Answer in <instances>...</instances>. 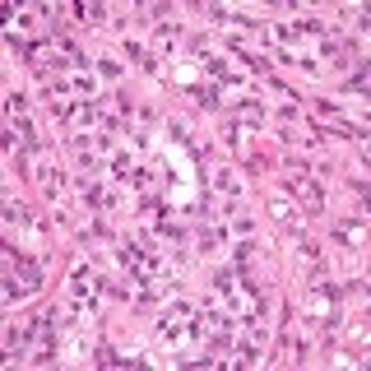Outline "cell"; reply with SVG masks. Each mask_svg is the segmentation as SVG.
Returning a JSON list of instances; mask_svg holds the SVG:
<instances>
[{
  "label": "cell",
  "instance_id": "1",
  "mask_svg": "<svg viewBox=\"0 0 371 371\" xmlns=\"http://www.w3.org/2000/svg\"><path fill=\"white\" fill-rule=\"evenodd\" d=\"M339 297H344V288H339V283L315 288V293L302 302L306 325H311V329H334V320H339Z\"/></svg>",
  "mask_w": 371,
  "mask_h": 371
},
{
  "label": "cell",
  "instance_id": "2",
  "mask_svg": "<svg viewBox=\"0 0 371 371\" xmlns=\"http://www.w3.org/2000/svg\"><path fill=\"white\" fill-rule=\"evenodd\" d=\"M334 241H339V246L362 251V246H367V223H362V218H348V223H339V227H334Z\"/></svg>",
  "mask_w": 371,
  "mask_h": 371
},
{
  "label": "cell",
  "instance_id": "3",
  "mask_svg": "<svg viewBox=\"0 0 371 371\" xmlns=\"http://www.w3.org/2000/svg\"><path fill=\"white\" fill-rule=\"evenodd\" d=\"M14 274L23 279V288H42V265L28 260V256H19V251H14Z\"/></svg>",
  "mask_w": 371,
  "mask_h": 371
},
{
  "label": "cell",
  "instance_id": "4",
  "mask_svg": "<svg viewBox=\"0 0 371 371\" xmlns=\"http://www.w3.org/2000/svg\"><path fill=\"white\" fill-rule=\"evenodd\" d=\"M288 195H302L306 209H320V204H325V191H320L315 181H302V186H293V181H288Z\"/></svg>",
  "mask_w": 371,
  "mask_h": 371
},
{
  "label": "cell",
  "instance_id": "5",
  "mask_svg": "<svg viewBox=\"0 0 371 371\" xmlns=\"http://www.w3.org/2000/svg\"><path fill=\"white\" fill-rule=\"evenodd\" d=\"M37 181H42V191L51 195V200H61V186H65V177H61L56 168H46V163H37Z\"/></svg>",
  "mask_w": 371,
  "mask_h": 371
},
{
  "label": "cell",
  "instance_id": "6",
  "mask_svg": "<svg viewBox=\"0 0 371 371\" xmlns=\"http://www.w3.org/2000/svg\"><path fill=\"white\" fill-rule=\"evenodd\" d=\"M214 191L223 195V200H237V191H241V186H237V177H232L227 168H218V172H214Z\"/></svg>",
  "mask_w": 371,
  "mask_h": 371
},
{
  "label": "cell",
  "instance_id": "7",
  "mask_svg": "<svg viewBox=\"0 0 371 371\" xmlns=\"http://www.w3.org/2000/svg\"><path fill=\"white\" fill-rule=\"evenodd\" d=\"M237 121L241 125H265V107H260V102H241V107H237Z\"/></svg>",
  "mask_w": 371,
  "mask_h": 371
},
{
  "label": "cell",
  "instance_id": "8",
  "mask_svg": "<svg viewBox=\"0 0 371 371\" xmlns=\"http://www.w3.org/2000/svg\"><path fill=\"white\" fill-rule=\"evenodd\" d=\"M107 168H112V177H130V153H125V149H112V153H107Z\"/></svg>",
  "mask_w": 371,
  "mask_h": 371
},
{
  "label": "cell",
  "instance_id": "9",
  "mask_svg": "<svg viewBox=\"0 0 371 371\" xmlns=\"http://www.w3.org/2000/svg\"><path fill=\"white\" fill-rule=\"evenodd\" d=\"M93 75H70V93H79V98H93Z\"/></svg>",
  "mask_w": 371,
  "mask_h": 371
},
{
  "label": "cell",
  "instance_id": "10",
  "mask_svg": "<svg viewBox=\"0 0 371 371\" xmlns=\"http://www.w3.org/2000/svg\"><path fill=\"white\" fill-rule=\"evenodd\" d=\"M5 214H10V223L19 227V232H28V227H33V218L23 214V204H5Z\"/></svg>",
  "mask_w": 371,
  "mask_h": 371
},
{
  "label": "cell",
  "instance_id": "11",
  "mask_svg": "<svg viewBox=\"0 0 371 371\" xmlns=\"http://www.w3.org/2000/svg\"><path fill=\"white\" fill-rule=\"evenodd\" d=\"M28 339H33V329H10V353H23Z\"/></svg>",
  "mask_w": 371,
  "mask_h": 371
}]
</instances>
